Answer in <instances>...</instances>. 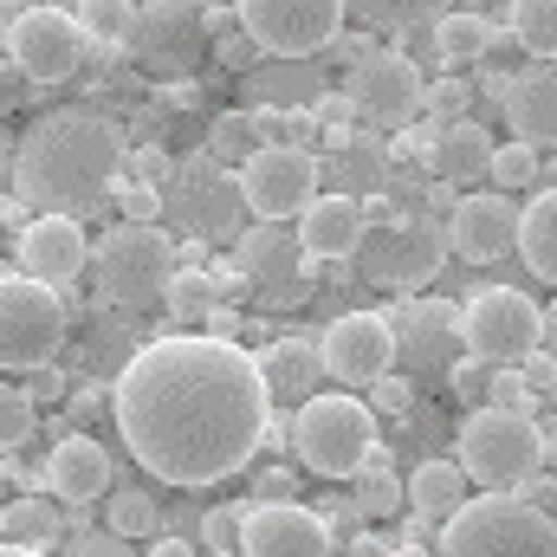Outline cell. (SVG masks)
<instances>
[{"mask_svg": "<svg viewBox=\"0 0 557 557\" xmlns=\"http://www.w3.org/2000/svg\"><path fill=\"white\" fill-rule=\"evenodd\" d=\"M389 331H396V363L409 376H447V363L460 357V311H447L441 298L403 305Z\"/></svg>", "mask_w": 557, "mask_h": 557, "instance_id": "d6986e66", "label": "cell"}, {"mask_svg": "<svg viewBox=\"0 0 557 557\" xmlns=\"http://www.w3.org/2000/svg\"><path fill=\"white\" fill-rule=\"evenodd\" d=\"M421 65L396 46H370L350 72H344V98H350V117L370 124V131H409L421 117Z\"/></svg>", "mask_w": 557, "mask_h": 557, "instance_id": "8fae6325", "label": "cell"}, {"mask_svg": "<svg viewBox=\"0 0 557 557\" xmlns=\"http://www.w3.org/2000/svg\"><path fill=\"white\" fill-rule=\"evenodd\" d=\"M512 253L545 278V285H557V188H539V195L519 208V240H512Z\"/></svg>", "mask_w": 557, "mask_h": 557, "instance_id": "4dcf8cb0", "label": "cell"}, {"mask_svg": "<svg viewBox=\"0 0 557 557\" xmlns=\"http://www.w3.org/2000/svg\"><path fill=\"white\" fill-rule=\"evenodd\" d=\"M169 111H195L201 104V85H195V72H182V78H162V91H156Z\"/></svg>", "mask_w": 557, "mask_h": 557, "instance_id": "db71d44e", "label": "cell"}, {"mask_svg": "<svg viewBox=\"0 0 557 557\" xmlns=\"http://www.w3.org/2000/svg\"><path fill=\"white\" fill-rule=\"evenodd\" d=\"M357 506H363V519H396L403 512V480H396V454L383 447V441H370V454L357 460Z\"/></svg>", "mask_w": 557, "mask_h": 557, "instance_id": "d6a6232c", "label": "cell"}, {"mask_svg": "<svg viewBox=\"0 0 557 557\" xmlns=\"http://www.w3.org/2000/svg\"><path fill=\"white\" fill-rule=\"evenodd\" d=\"M506 33L525 59H557V0H512Z\"/></svg>", "mask_w": 557, "mask_h": 557, "instance_id": "e575fe53", "label": "cell"}, {"mask_svg": "<svg viewBox=\"0 0 557 557\" xmlns=\"http://www.w3.org/2000/svg\"><path fill=\"white\" fill-rule=\"evenodd\" d=\"M214 298H221V285H214L208 273H195V267H188V273L175 267V278H169V292H162V305H169L175 318H201V311H208Z\"/></svg>", "mask_w": 557, "mask_h": 557, "instance_id": "f35d334b", "label": "cell"}, {"mask_svg": "<svg viewBox=\"0 0 557 557\" xmlns=\"http://www.w3.org/2000/svg\"><path fill=\"white\" fill-rule=\"evenodd\" d=\"M545 460H552V467H557V428H552V434H545Z\"/></svg>", "mask_w": 557, "mask_h": 557, "instance_id": "be15d7a7", "label": "cell"}, {"mask_svg": "<svg viewBox=\"0 0 557 557\" xmlns=\"http://www.w3.org/2000/svg\"><path fill=\"white\" fill-rule=\"evenodd\" d=\"M162 221L175 227V240H234L240 221H247L234 162H221L208 149H195L188 162H175L162 175Z\"/></svg>", "mask_w": 557, "mask_h": 557, "instance_id": "52a82bcc", "label": "cell"}, {"mask_svg": "<svg viewBox=\"0 0 557 557\" xmlns=\"http://www.w3.org/2000/svg\"><path fill=\"white\" fill-rule=\"evenodd\" d=\"M124 162H131V175H137V182H162V175H169V162H162V156H156V149H124Z\"/></svg>", "mask_w": 557, "mask_h": 557, "instance_id": "6f0895ef", "label": "cell"}, {"mask_svg": "<svg viewBox=\"0 0 557 557\" xmlns=\"http://www.w3.org/2000/svg\"><path fill=\"white\" fill-rule=\"evenodd\" d=\"M240 26L253 33L260 52L278 59H318L337 33H344V0H234Z\"/></svg>", "mask_w": 557, "mask_h": 557, "instance_id": "4fadbf2b", "label": "cell"}, {"mask_svg": "<svg viewBox=\"0 0 557 557\" xmlns=\"http://www.w3.org/2000/svg\"><path fill=\"white\" fill-rule=\"evenodd\" d=\"M13 260H20V273L46 278V285H72V278H85V260H91V247H85V227H78V214H33L26 227H20V247H13Z\"/></svg>", "mask_w": 557, "mask_h": 557, "instance_id": "ffe728a7", "label": "cell"}, {"mask_svg": "<svg viewBox=\"0 0 557 557\" xmlns=\"http://www.w3.org/2000/svg\"><path fill=\"white\" fill-rule=\"evenodd\" d=\"M292 221H298L292 234H298L305 260H350L357 240H363V195H344V188L311 195Z\"/></svg>", "mask_w": 557, "mask_h": 557, "instance_id": "44dd1931", "label": "cell"}, {"mask_svg": "<svg viewBox=\"0 0 557 557\" xmlns=\"http://www.w3.org/2000/svg\"><path fill=\"white\" fill-rule=\"evenodd\" d=\"M434 545L454 552V557H480V552L552 557L557 552V519L545 506H532L525 493H512V486H480V493H467V499L441 519Z\"/></svg>", "mask_w": 557, "mask_h": 557, "instance_id": "3957f363", "label": "cell"}, {"mask_svg": "<svg viewBox=\"0 0 557 557\" xmlns=\"http://www.w3.org/2000/svg\"><path fill=\"white\" fill-rule=\"evenodd\" d=\"M253 143H260V131H253L247 111H221V117L208 124V156H221V162H240Z\"/></svg>", "mask_w": 557, "mask_h": 557, "instance_id": "60d3db41", "label": "cell"}, {"mask_svg": "<svg viewBox=\"0 0 557 557\" xmlns=\"http://www.w3.org/2000/svg\"><path fill=\"white\" fill-rule=\"evenodd\" d=\"M214 46V59L227 65V72H247L253 59H260V46H253V33L247 26H234V33H221V39H208Z\"/></svg>", "mask_w": 557, "mask_h": 557, "instance_id": "f907efd6", "label": "cell"}, {"mask_svg": "<svg viewBox=\"0 0 557 557\" xmlns=\"http://www.w3.org/2000/svg\"><path fill=\"white\" fill-rule=\"evenodd\" d=\"M454 460L467 467V480H473V486H519L525 473H539V467H545V428L532 421V409L480 403L473 416L460 421Z\"/></svg>", "mask_w": 557, "mask_h": 557, "instance_id": "ba28073f", "label": "cell"}, {"mask_svg": "<svg viewBox=\"0 0 557 557\" xmlns=\"http://www.w3.org/2000/svg\"><path fill=\"white\" fill-rule=\"evenodd\" d=\"M434 52H441L447 72L480 65V59L493 52V20H486V13H460V7H447V13L434 20Z\"/></svg>", "mask_w": 557, "mask_h": 557, "instance_id": "1f68e13d", "label": "cell"}, {"mask_svg": "<svg viewBox=\"0 0 557 557\" xmlns=\"http://www.w3.org/2000/svg\"><path fill=\"white\" fill-rule=\"evenodd\" d=\"M370 441H376V409L357 389H311L292 416V434H285L298 467L318 480H350L357 460L370 454Z\"/></svg>", "mask_w": 557, "mask_h": 557, "instance_id": "277c9868", "label": "cell"}, {"mask_svg": "<svg viewBox=\"0 0 557 557\" xmlns=\"http://www.w3.org/2000/svg\"><path fill=\"white\" fill-rule=\"evenodd\" d=\"M247 117H253L260 143H305V131H311V111H285V104H253Z\"/></svg>", "mask_w": 557, "mask_h": 557, "instance_id": "7bdbcfd3", "label": "cell"}, {"mask_svg": "<svg viewBox=\"0 0 557 557\" xmlns=\"http://www.w3.org/2000/svg\"><path fill=\"white\" fill-rule=\"evenodd\" d=\"M240 525H247V506H208L201 512V552L234 557L240 552Z\"/></svg>", "mask_w": 557, "mask_h": 557, "instance_id": "b9f144b4", "label": "cell"}, {"mask_svg": "<svg viewBox=\"0 0 557 557\" xmlns=\"http://www.w3.org/2000/svg\"><path fill=\"white\" fill-rule=\"evenodd\" d=\"M46 493H59V506H91L111 493V454L91 434H59L52 460H46Z\"/></svg>", "mask_w": 557, "mask_h": 557, "instance_id": "603a6c76", "label": "cell"}, {"mask_svg": "<svg viewBox=\"0 0 557 557\" xmlns=\"http://www.w3.org/2000/svg\"><path fill=\"white\" fill-rule=\"evenodd\" d=\"M78 26H85V39L91 46H124L131 39V26H137V0H78Z\"/></svg>", "mask_w": 557, "mask_h": 557, "instance_id": "d590c367", "label": "cell"}, {"mask_svg": "<svg viewBox=\"0 0 557 557\" xmlns=\"http://www.w3.org/2000/svg\"><path fill=\"white\" fill-rule=\"evenodd\" d=\"M188 7H214V0H188Z\"/></svg>", "mask_w": 557, "mask_h": 557, "instance_id": "03108f58", "label": "cell"}, {"mask_svg": "<svg viewBox=\"0 0 557 557\" xmlns=\"http://www.w3.org/2000/svg\"><path fill=\"white\" fill-rule=\"evenodd\" d=\"M0 480H7V447H0Z\"/></svg>", "mask_w": 557, "mask_h": 557, "instance_id": "e7e4bbea", "label": "cell"}, {"mask_svg": "<svg viewBox=\"0 0 557 557\" xmlns=\"http://www.w3.org/2000/svg\"><path fill=\"white\" fill-rule=\"evenodd\" d=\"M428 525H434V519H421V512H409V525L396 532V545H403V552H421V545H428Z\"/></svg>", "mask_w": 557, "mask_h": 557, "instance_id": "94428289", "label": "cell"}, {"mask_svg": "<svg viewBox=\"0 0 557 557\" xmlns=\"http://www.w3.org/2000/svg\"><path fill=\"white\" fill-rule=\"evenodd\" d=\"M124 46L137 52V65L143 72H156V78H182V72H195V59L208 52L201 7H188V0H143L137 26H131Z\"/></svg>", "mask_w": 557, "mask_h": 557, "instance_id": "2e32d148", "label": "cell"}, {"mask_svg": "<svg viewBox=\"0 0 557 557\" xmlns=\"http://www.w3.org/2000/svg\"><path fill=\"white\" fill-rule=\"evenodd\" d=\"M65 539V512L59 493H20L13 506H0V552H52Z\"/></svg>", "mask_w": 557, "mask_h": 557, "instance_id": "f1b7e54d", "label": "cell"}, {"mask_svg": "<svg viewBox=\"0 0 557 557\" xmlns=\"http://www.w3.org/2000/svg\"><path fill=\"white\" fill-rule=\"evenodd\" d=\"M124 221H162V188L156 182H131L124 188Z\"/></svg>", "mask_w": 557, "mask_h": 557, "instance_id": "f5cc1de1", "label": "cell"}, {"mask_svg": "<svg viewBox=\"0 0 557 557\" xmlns=\"http://www.w3.org/2000/svg\"><path fill=\"white\" fill-rule=\"evenodd\" d=\"M357 273L363 285H383V292H416L447 267V227L421 208L403 214H370L363 221V240H357Z\"/></svg>", "mask_w": 557, "mask_h": 557, "instance_id": "8992f818", "label": "cell"}, {"mask_svg": "<svg viewBox=\"0 0 557 557\" xmlns=\"http://www.w3.org/2000/svg\"><path fill=\"white\" fill-rule=\"evenodd\" d=\"M278 493H298V467H273V473H260V499H278Z\"/></svg>", "mask_w": 557, "mask_h": 557, "instance_id": "680465c9", "label": "cell"}, {"mask_svg": "<svg viewBox=\"0 0 557 557\" xmlns=\"http://www.w3.org/2000/svg\"><path fill=\"white\" fill-rule=\"evenodd\" d=\"M247 98L253 104H285V111H311L324 98V72L318 59H278V52H260L247 72H240Z\"/></svg>", "mask_w": 557, "mask_h": 557, "instance_id": "484cf974", "label": "cell"}, {"mask_svg": "<svg viewBox=\"0 0 557 557\" xmlns=\"http://www.w3.org/2000/svg\"><path fill=\"white\" fill-rule=\"evenodd\" d=\"M91 278H98V298L117 305V311L162 305V292L175 278V234L156 227V221H117L91 247Z\"/></svg>", "mask_w": 557, "mask_h": 557, "instance_id": "5b68a950", "label": "cell"}, {"mask_svg": "<svg viewBox=\"0 0 557 557\" xmlns=\"http://www.w3.org/2000/svg\"><path fill=\"white\" fill-rule=\"evenodd\" d=\"M234 175H240V201H247L253 221H292L318 195L324 162L305 143H253Z\"/></svg>", "mask_w": 557, "mask_h": 557, "instance_id": "7c38bea8", "label": "cell"}, {"mask_svg": "<svg viewBox=\"0 0 557 557\" xmlns=\"http://www.w3.org/2000/svg\"><path fill=\"white\" fill-rule=\"evenodd\" d=\"M59 545H65V552H91V557H117V552H131V539H117V532H91V525H78V532H65V539H59Z\"/></svg>", "mask_w": 557, "mask_h": 557, "instance_id": "816d5d0a", "label": "cell"}, {"mask_svg": "<svg viewBox=\"0 0 557 557\" xmlns=\"http://www.w3.org/2000/svg\"><path fill=\"white\" fill-rule=\"evenodd\" d=\"M267 376L260 357L214 331H175L143 344L111 383V421L137 467L162 486H214L247 473L267 441Z\"/></svg>", "mask_w": 557, "mask_h": 557, "instance_id": "6da1fadb", "label": "cell"}, {"mask_svg": "<svg viewBox=\"0 0 557 557\" xmlns=\"http://www.w3.org/2000/svg\"><path fill=\"white\" fill-rule=\"evenodd\" d=\"M201 318H208V331H214V337H234V331H240V318H234V305H221V298H214V305H208Z\"/></svg>", "mask_w": 557, "mask_h": 557, "instance_id": "91938a15", "label": "cell"}, {"mask_svg": "<svg viewBox=\"0 0 557 557\" xmlns=\"http://www.w3.org/2000/svg\"><path fill=\"white\" fill-rule=\"evenodd\" d=\"M149 525H156V499H149V493H137V486H131V493H111V532H117V539L137 545Z\"/></svg>", "mask_w": 557, "mask_h": 557, "instance_id": "ee69618b", "label": "cell"}, {"mask_svg": "<svg viewBox=\"0 0 557 557\" xmlns=\"http://www.w3.org/2000/svg\"><path fill=\"white\" fill-rule=\"evenodd\" d=\"M519 240V201L512 188H480V195H460L454 214H447V247L467 260V267H493L506 260Z\"/></svg>", "mask_w": 557, "mask_h": 557, "instance_id": "e0dca14e", "label": "cell"}, {"mask_svg": "<svg viewBox=\"0 0 557 557\" xmlns=\"http://www.w3.org/2000/svg\"><path fill=\"white\" fill-rule=\"evenodd\" d=\"M318 519H324V532H331V552H344V545L357 539V525H363V506H357V499H324Z\"/></svg>", "mask_w": 557, "mask_h": 557, "instance_id": "c3c4849f", "label": "cell"}, {"mask_svg": "<svg viewBox=\"0 0 557 557\" xmlns=\"http://www.w3.org/2000/svg\"><path fill=\"white\" fill-rule=\"evenodd\" d=\"M486 403H499V409H532L525 370H519V363H493V370H486Z\"/></svg>", "mask_w": 557, "mask_h": 557, "instance_id": "bcb514c9", "label": "cell"}, {"mask_svg": "<svg viewBox=\"0 0 557 557\" xmlns=\"http://www.w3.org/2000/svg\"><path fill=\"white\" fill-rule=\"evenodd\" d=\"M421 162H428L441 182H480L486 162H493V137H486L480 124H467V117H447V124H434Z\"/></svg>", "mask_w": 557, "mask_h": 557, "instance_id": "4316f807", "label": "cell"}, {"mask_svg": "<svg viewBox=\"0 0 557 557\" xmlns=\"http://www.w3.org/2000/svg\"><path fill=\"white\" fill-rule=\"evenodd\" d=\"M454 0H344V13L370 33H416V26H434Z\"/></svg>", "mask_w": 557, "mask_h": 557, "instance_id": "836d02e7", "label": "cell"}, {"mask_svg": "<svg viewBox=\"0 0 557 557\" xmlns=\"http://www.w3.org/2000/svg\"><path fill=\"white\" fill-rule=\"evenodd\" d=\"M324 169L337 175L344 195H376L389 182V149L383 131H350V124H324Z\"/></svg>", "mask_w": 557, "mask_h": 557, "instance_id": "cb8c5ba5", "label": "cell"}, {"mask_svg": "<svg viewBox=\"0 0 557 557\" xmlns=\"http://www.w3.org/2000/svg\"><path fill=\"white\" fill-rule=\"evenodd\" d=\"M20 389H26V396H33L39 409H52V403H59V396H65L72 383H65V370H59V363L46 357V363H33V370H20Z\"/></svg>", "mask_w": 557, "mask_h": 557, "instance_id": "7dc6e473", "label": "cell"}, {"mask_svg": "<svg viewBox=\"0 0 557 557\" xmlns=\"http://www.w3.org/2000/svg\"><path fill=\"white\" fill-rule=\"evenodd\" d=\"M318 363H324V383H337V389H370L383 370H396L389 311H344V318L318 337Z\"/></svg>", "mask_w": 557, "mask_h": 557, "instance_id": "9a60e30c", "label": "cell"}, {"mask_svg": "<svg viewBox=\"0 0 557 557\" xmlns=\"http://www.w3.org/2000/svg\"><path fill=\"white\" fill-rule=\"evenodd\" d=\"M467 493H473V480H467V467H460V460H447V454H441V460H421L416 473L403 480V499L416 506L421 519H434V525H441Z\"/></svg>", "mask_w": 557, "mask_h": 557, "instance_id": "f546056e", "label": "cell"}, {"mask_svg": "<svg viewBox=\"0 0 557 557\" xmlns=\"http://www.w3.org/2000/svg\"><path fill=\"white\" fill-rule=\"evenodd\" d=\"M33 428H39V403H33L26 389H7V383H0V447H7V454L26 447Z\"/></svg>", "mask_w": 557, "mask_h": 557, "instance_id": "ab89813d", "label": "cell"}, {"mask_svg": "<svg viewBox=\"0 0 557 557\" xmlns=\"http://www.w3.org/2000/svg\"><path fill=\"white\" fill-rule=\"evenodd\" d=\"M240 552L253 557H278V552H331V532L318 519V506H305L298 493H278V499H253L247 506V525H240Z\"/></svg>", "mask_w": 557, "mask_h": 557, "instance_id": "ac0fdd59", "label": "cell"}, {"mask_svg": "<svg viewBox=\"0 0 557 557\" xmlns=\"http://www.w3.org/2000/svg\"><path fill=\"white\" fill-rule=\"evenodd\" d=\"M545 344V305L519 285H486L460 305V350L480 363H525Z\"/></svg>", "mask_w": 557, "mask_h": 557, "instance_id": "30bf717a", "label": "cell"}, {"mask_svg": "<svg viewBox=\"0 0 557 557\" xmlns=\"http://www.w3.org/2000/svg\"><path fill=\"white\" fill-rule=\"evenodd\" d=\"M72 331V305L59 285L33 273H0V370H33L46 357H59Z\"/></svg>", "mask_w": 557, "mask_h": 557, "instance_id": "9c48e42d", "label": "cell"}, {"mask_svg": "<svg viewBox=\"0 0 557 557\" xmlns=\"http://www.w3.org/2000/svg\"><path fill=\"white\" fill-rule=\"evenodd\" d=\"M486 175L499 182V188H532L539 182V149L532 143H493V162H486Z\"/></svg>", "mask_w": 557, "mask_h": 557, "instance_id": "8d00e7d4", "label": "cell"}, {"mask_svg": "<svg viewBox=\"0 0 557 557\" xmlns=\"http://www.w3.org/2000/svg\"><path fill=\"white\" fill-rule=\"evenodd\" d=\"M467 104H473V85H467L460 72H447V78H434V85H421V111H434L441 124H447V117H460Z\"/></svg>", "mask_w": 557, "mask_h": 557, "instance_id": "f6af8a7d", "label": "cell"}, {"mask_svg": "<svg viewBox=\"0 0 557 557\" xmlns=\"http://www.w3.org/2000/svg\"><path fill=\"white\" fill-rule=\"evenodd\" d=\"M552 519H557V506H552Z\"/></svg>", "mask_w": 557, "mask_h": 557, "instance_id": "003e7915", "label": "cell"}, {"mask_svg": "<svg viewBox=\"0 0 557 557\" xmlns=\"http://www.w3.org/2000/svg\"><path fill=\"white\" fill-rule=\"evenodd\" d=\"M234 260H240V278H253V285H292V273H305V247H298V234H292V221H253V227H240L234 234Z\"/></svg>", "mask_w": 557, "mask_h": 557, "instance_id": "d4e9b609", "label": "cell"}, {"mask_svg": "<svg viewBox=\"0 0 557 557\" xmlns=\"http://www.w3.org/2000/svg\"><path fill=\"white\" fill-rule=\"evenodd\" d=\"M7 52L26 72V85H65L85 65V26H78V13L33 7V13H20L7 26Z\"/></svg>", "mask_w": 557, "mask_h": 557, "instance_id": "5bb4252c", "label": "cell"}, {"mask_svg": "<svg viewBox=\"0 0 557 557\" xmlns=\"http://www.w3.org/2000/svg\"><path fill=\"white\" fill-rule=\"evenodd\" d=\"M499 104H506V124L519 143L557 149V59H532L525 72H512Z\"/></svg>", "mask_w": 557, "mask_h": 557, "instance_id": "7402d4cb", "label": "cell"}, {"mask_svg": "<svg viewBox=\"0 0 557 557\" xmlns=\"http://www.w3.org/2000/svg\"><path fill=\"white\" fill-rule=\"evenodd\" d=\"M124 131L104 111H46L13 143V195L39 214H91L124 175Z\"/></svg>", "mask_w": 557, "mask_h": 557, "instance_id": "7a4b0ae2", "label": "cell"}, {"mask_svg": "<svg viewBox=\"0 0 557 557\" xmlns=\"http://www.w3.org/2000/svg\"><path fill=\"white\" fill-rule=\"evenodd\" d=\"M370 46H376V33H370V26H357V33H337V39H331V46H324V52H337V59H344V65H357V59H363V52H370Z\"/></svg>", "mask_w": 557, "mask_h": 557, "instance_id": "9f6ffc18", "label": "cell"}, {"mask_svg": "<svg viewBox=\"0 0 557 557\" xmlns=\"http://www.w3.org/2000/svg\"><path fill=\"white\" fill-rule=\"evenodd\" d=\"M363 403H370L383 421H409V416H416V376H409V370H403V376H396V370H383V376L363 389Z\"/></svg>", "mask_w": 557, "mask_h": 557, "instance_id": "74e56055", "label": "cell"}, {"mask_svg": "<svg viewBox=\"0 0 557 557\" xmlns=\"http://www.w3.org/2000/svg\"><path fill=\"white\" fill-rule=\"evenodd\" d=\"M486 370H493V363H480V357H454V363H447V383H454V396L480 409V403H486Z\"/></svg>", "mask_w": 557, "mask_h": 557, "instance_id": "681fc988", "label": "cell"}, {"mask_svg": "<svg viewBox=\"0 0 557 557\" xmlns=\"http://www.w3.org/2000/svg\"><path fill=\"white\" fill-rule=\"evenodd\" d=\"M260 376H267V396L278 403H305L318 383H324V363H318V344H305V337H278V344H267L260 350Z\"/></svg>", "mask_w": 557, "mask_h": 557, "instance_id": "83f0119b", "label": "cell"}, {"mask_svg": "<svg viewBox=\"0 0 557 557\" xmlns=\"http://www.w3.org/2000/svg\"><path fill=\"white\" fill-rule=\"evenodd\" d=\"M20 98H26V72L13 65V52H0V117L20 111Z\"/></svg>", "mask_w": 557, "mask_h": 557, "instance_id": "11a10c76", "label": "cell"}, {"mask_svg": "<svg viewBox=\"0 0 557 557\" xmlns=\"http://www.w3.org/2000/svg\"><path fill=\"white\" fill-rule=\"evenodd\" d=\"M539 350H552V370H557V298H552V311H545V344Z\"/></svg>", "mask_w": 557, "mask_h": 557, "instance_id": "6125c7cd", "label": "cell"}]
</instances>
